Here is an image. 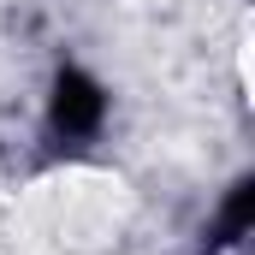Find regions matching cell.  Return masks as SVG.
<instances>
[{
	"mask_svg": "<svg viewBox=\"0 0 255 255\" xmlns=\"http://www.w3.org/2000/svg\"><path fill=\"white\" fill-rule=\"evenodd\" d=\"M250 220H255V178H238L232 184V196H226V208H220V244H238L244 232H250Z\"/></svg>",
	"mask_w": 255,
	"mask_h": 255,
	"instance_id": "7a4b0ae2",
	"label": "cell"
},
{
	"mask_svg": "<svg viewBox=\"0 0 255 255\" xmlns=\"http://www.w3.org/2000/svg\"><path fill=\"white\" fill-rule=\"evenodd\" d=\"M48 113H54V130H65V136H95L101 119H107V95H101L95 77L60 71V77H54V101H48Z\"/></svg>",
	"mask_w": 255,
	"mask_h": 255,
	"instance_id": "6da1fadb",
	"label": "cell"
}]
</instances>
